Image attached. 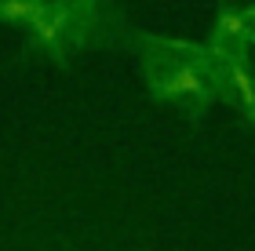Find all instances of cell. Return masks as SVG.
<instances>
[{
	"label": "cell",
	"instance_id": "1",
	"mask_svg": "<svg viewBox=\"0 0 255 251\" xmlns=\"http://www.w3.org/2000/svg\"><path fill=\"white\" fill-rule=\"evenodd\" d=\"M164 91H201V81H197V73H190V70H182V73H175L171 81L164 84Z\"/></svg>",
	"mask_w": 255,
	"mask_h": 251
},
{
	"label": "cell",
	"instance_id": "2",
	"mask_svg": "<svg viewBox=\"0 0 255 251\" xmlns=\"http://www.w3.org/2000/svg\"><path fill=\"white\" fill-rule=\"evenodd\" d=\"M4 15L7 18H26V15H37V7L29 0H4Z\"/></svg>",
	"mask_w": 255,
	"mask_h": 251
},
{
	"label": "cell",
	"instance_id": "3",
	"mask_svg": "<svg viewBox=\"0 0 255 251\" xmlns=\"http://www.w3.org/2000/svg\"><path fill=\"white\" fill-rule=\"evenodd\" d=\"M37 33H40L44 40H55V33H59V29H55V22H48V18H37Z\"/></svg>",
	"mask_w": 255,
	"mask_h": 251
},
{
	"label": "cell",
	"instance_id": "4",
	"mask_svg": "<svg viewBox=\"0 0 255 251\" xmlns=\"http://www.w3.org/2000/svg\"><path fill=\"white\" fill-rule=\"evenodd\" d=\"M223 29L226 33H241V29H245V26H241V15H226L223 18Z\"/></svg>",
	"mask_w": 255,
	"mask_h": 251
}]
</instances>
